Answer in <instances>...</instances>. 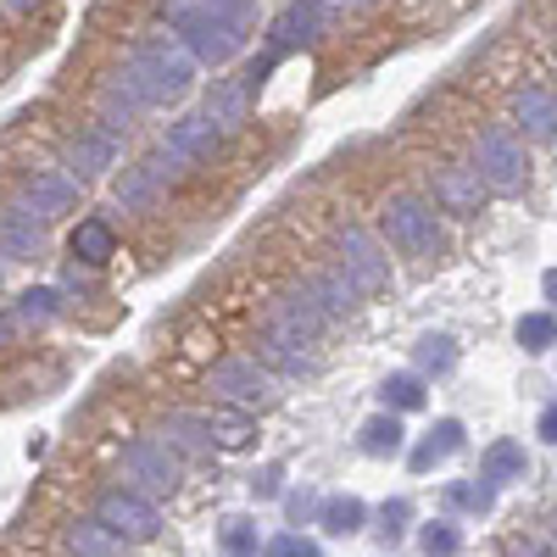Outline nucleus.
I'll return each instance as SVG.
<instances>
[{
  "instance_id": "nucleus-39",
  "label": "nucleus",
  "mask_w": 557,
  "mask_h": 557,
  "mask_svg": "<svg viewBox=\"0 0 557 557\" xmlns=\"http://www.w3.org/2000/svg\"><path fill=\"white\" fill-rule=\"evenodd\" d=\"M285 513H290L296 524L318 519V496H312V491H290V496H285Z\"/></svg>"
},
{
  "instance_id": "nucleus-16",
  "label": "nucleus",
  "mask_w": 557,
  "mask_h": 557,
  "mask_svg": "<svg viewBox=\"0 0 557 557\" xmlns=\"http://www.w3.org/2000/svg\"><path fill=\"white\" fill-rule=\"evenodd\" d=\"M318 341H301V335H285V330H273V323H262V335H257V357L273 368V374H312L318 368Z\"/></svg>"
},
{
  "instance_id": "nucleus-31",
  "label": "nucleus",
  "mask_w": 557,
  "mask_h": 557,
  "mask_svg": "<svg viewBox=\"0 0 557 557\" xmlns=\"http://www.w3.org/2000/svg\"><path fill=\"white\" fill-rule=\"evenodd\" d=\"M12 318H17V323H51V318H62V290H51V285L23 290L17 307H12Z\"/></svg>"
},
{
  "instance_id": "nucleus-25",
  "label": "nucleus",
  "mask_w": 557,
  "mask_h": 557,
  "mask_svg": "<svg viewBox=\"0 0 557 557\" xmlns=\"http://www.w3.org/2000/svg\"><path fill=\"white\" fill-rule=\"evenodd\" d=\"M207 435H212V446H223V451H246V446L257 441V418H251L246 407H223V401H218V412H207Z\"/></svg>"
},
{
  "instance_id": "nucleus-17",
  "label": "nucleus",
  "mask_w": 557,
  "mask_h": 557,
  "mask_svg": "<svg viewBox=\"0 0 557 557\" xmlns=\"http://www.w3.org/2000/svg\"><path fill=\"white\" fill-rule=\"evenodd\" d=\"M268 323L273 330H285V335H301V341H318L323 330H330V312H323L307 290H285V296H273L268 307Z\"/></svg>"
},
{
  "instance_id": "nucleus-20",
  "label": "nucleus",
  "mask_w": 557,
  "mask_h": 557,
  "mask_svg": "<svg viewBox=\"0 0 557 557\" xmlns=\"http://www.w3.org/2000/svg\"><path fill=\"white\" fill-rule=\"evenodd\" d=\"M139 112H146V101L128 89V78L123 73H112L101 89H96V123H107V128H117V134H128L134 123H139Z\"/></svg>"
},
{
  "instance_id": "nucleus-23",
  "label": "nucleus",
  "mask_w": 557,
  "mask_h": 557,
  "mask_svg": "<svg viewBox=\"0 0 557 557\" xmlns=\"http://www.w3.org/2000/svg\"><path fill=\"white\" fill-rule=\"evenodd\" d=\"M62 541H67L78 557H128V541H123L117 530H107L96 513H89V519H73V524L62 530Z\"/></svg>"
},
{
  "instance_id": "nucleus-33",
  "label": "nucleus",
  "mask_w": 557,
  "mask_h": 557,
  "mask_svg": "<svg viewBox=\"0 0 557 557\" xmlns=\"http://www.w3.org/2000/svg\"><path fill=\"white\" fill-rule=\"evenodd\" d=\"M513 335H519L524 351H552V346H557V318H552V312H524Z\"/></svg>"
},
{
  "instance_id": "nucleus-10",
  "label": "nucleus",
  "mask_w": 557,
  "mask_h": 557,
  "mask_svg": "<svg viewBox=\"0 0 557 557\" xmlns=\"http://www.w3.org/2000/svg\"><path fill=\"white\" fill-rule=\"evenodd\" d=\"M323 23H330V0H290V7L268 23V57L285 62L290 51H301V45H312L323 34Z\"/></svg>"
},
{
  "instance_id": "nucleus-15",
  "label": "nucleus",
  "mask_w": 557,
  "mask_h": 557,
  "mask_svg": "<svg viewBox=\"0 0 557 557\" xmlns=\"http://www.w3.org/2000/svg\"><path fill=\"white\" fill-rule=\"evenodd\" d=\"M485 201V178L474 173V162H446L435 168V207L451 218H474Z\"/></svg>"
},
{
  "instance_id": "nucleus-27",
  "label": "nucleus",
  "mask_w": 557,
  "mask_h": 557,
  "mask_svg": "<svg viewBox=\"0 0 557 557\" xmlns=\"http://www.w3.org/2000/svg\"><path fill=\"white\" fill-rule=\"evenodd\" d=\"M357 446L368 451V457H401L407 451V430H401V418L385 407V412H374L368 424L357 430Z\"/></svg>"
},
{
  "instance_id": "nucleus-21",
  "label": "nucleus",
  "mask_w": 557,
  "mask_h": 557,
  "mask_svg": "<svg viewBox=\"0 0 557 557\" xmlns=\"http://www.w3.org/2000/svg\"><path fill=\"white\" fill-rule=\"evenodd\" d=\"M301 290H307L323 312H330V323H341V318L357 307V296H362V290L351 285V278H346V268H341V262H335V268H318Z\"/></svg>"
},
{
  "instance_id": "nucleus-24",
  "label": "nucleus",
  "mask_w": 557,
  "mask_h": 557,
  "mask_svg": "<svg viewBox=\"0 0 557 557\" xmlns=\"http://www.w3.org/2000/svg\"><path fill=\"white\" fill-rule=\"evenodd\" d=\"M67 251L84 262V268H107L112 257H117V235H112V223H101V218H84L73 235H67Z\"/></svg>"
},
{
  "instance_id": "nucleus-41",
  "label": "nucleus",
  "mask_w": 557,
  "mask_h": 557,
  "mask_svg": "<svg viewBox=\"0 0 557 557\" xmlns=\"http://www.w3.org/2000/svg\"><path fill=\"white\" fill-rule=\"evenodd\" d=\"M251 496H262V502H268V496H278V469H262V474L251 480Z\"/></svg>"
},
{
  "instance_id": "nucleus-18",
  "label": "nucleus",
  "mask_w": 557,
  "mask_h": 557,
  "mask_svg": "<svg viewBox=\"0 0 557 557\" xmlns=\"http://www.w3.org/2000/svg\"><path fill=\"white\" fill-rule=\"evenodd\" d=\"M201 112H207V117H212L223 134L246 128V117H251V84H246V78H212L207 101H201Z\"/></svg>"
},
{
  "instance_id": "nucleus-37",
  "label": "nucleus",
  "mask_w": 557,
  "mask_h": 557,
  "mask_svg": "<svg viewBox=\"0 0 557 557\" xmlns=\"http://www.w3.org/2000/svg\"><path fill=\"white\" fill-rule=\"evenodd\" d=\"M446 502H451V507H474V513H485V507L496 502V485H485V480H480V485H469V480H457V485L446 491Z\"/></svg>"
},
{
  "instance_id": "nucleus-22",
  "label": "nucleus",
  "mask_w": 557,
  "mask_h": 557,
  "mask_svg": "<svg viewBox=\"0 0 557 557\" xmlns=\"http://www.w3.org/2000/svg\"><path fill=\"white\" fill-rule=\"evenodd\" d=\"M530 474V451H524V441H491L485 451H480V480L485 485H513V480H524Z\"/></svg>"
},
{
  "instance_id": "nucleus-13",
  "label": "nucleus",
  "mask_w": 557,
  "mask_h": 557,
  "mask_svg": "<svg viewBox=\"0 0 557 557\" xmlns=\"http://www.w3.org/2000/svg\"><path fill=\"white\" fill-rule=\"evenodd\" d=\"M23 207L39 212L45 223L62 218V212H73V207H78V178H73L67 168H34V173L23 178Z\"/></svg>"
},
{
  "instance_id": "nucleus-47",
  "label": "nucleus",
  "mask_w": 557,
  "mask_h": 557,
  "mask_svg": "<svg viewBox=\"0 0 557 557\" xmlns=\"http://www.w3.org/2000/svg\"><path fill=\"white\" fill-rule=\"evenodd\" d=\"M346 7H368V0H346Z\"/></svg>"
},
{
  "instance_id": "nucleus-32",
  "label": "nucleus",
  "mask_w": 557,
  "mask_h": 557,
  "mask_svg": "<svg viewBox=\"0 0 557 557\" xmlns=\"http://www.w3.org/2000/svg\"><path fill=\"white\" fill-rule=\"evenodd\" d=\"M380 401L391 412H418V407H424V374H391L380 385Z\"/></svg>"
},
{
  "instance_id": "nucleus-19",
  "label": "nucleus",
  "mask_w": 557,
  "mask_h": 557,
  "mask_svg": "<svg viewBox=\"0 0 557 557\" xmlns=\"http://www.w3.org/2000/svg\"><path fill=\"white\" fill-rule=\"evenodd\" d=\"M513 123L530 134V139H557V96L546 84H524L513 96Z\"/></svg>"
},
{
  "instance_id": "nucleus-12",
  "label": "nucleus",
  "mask_w": 557,
  "mask_h": 557,
  "mask_svg": "<svg viewBox=\"0 0 557 557\" xmlns=\"http://www.w3.org/2000/svg\"><path fill=\"white\" fill-rule=\"evenodd\" d=\"M162 151H168L184 173H190V168H207V162L223 151V128H218L207 112H190V117H178V123L168 128Z\"/></svg>"
},
{
  "instance_id": "nucleus-29",
  "label": "nucleus",
  "mask_w": 557,
  "mask_h": 557,
  "mask_svg": "<svg viewBox=\"0 0 557 557\" xmlns=\"http://www.w3.org/2000/svg\"><path fill=\"white\" fill-rule=\"evenodd\" d=\"M318 524L330 535H357L368 524V502L362 496H323L318 502Z\"/></svg>"
},
{
  "instance_id": "nucleus-11",
  "label": "nucleus",
  "mask_w": 557,
  "mask_h": 557,
  "mask_svg": "<svg viewBox=\"0 0 557 557\" xmlns=\"http://www.w3.org/2000/svg\"><path fill=\"white\" fill-rule=\"evenodd\" d=\"M117 157H123V134H117V128H107V123H89V128H78V134L67 139L62 168L84 184V178H96V173H112V168H117Z\"/></svg>"
},
{
  "instance_id": "nucleus-30",
  "label": "nucleus",
  "mask_w": 557,
  "mask_h": 557,
  "mask_svg": "<svg viewBox=\"0 0 557 557\" xmlns=\"http://www.w3.org/2000/svg\"><path fill=\"white\" fill-rule=\"evenodd\" d=\"M412 362H418V374H424V380H441V374L457 368V341L451 335H424L412 346Z\"/></svg>"
},
{
  "instance_id": "nucleus-1",
  "label": "nucleus",
  "mask_w": 557,
  "mask_h": 557,
  "mask_svg": "<svg viewBox=\"0 0 557 557\" xmlns=\"http://www.w3.org/2000/svg\"><path fill=\"white\" fill-rule=\"evenodd\" d=\"M128 78V89L146 107H168V101H184L196 89V57L184 51L173 34H139L134 51L123 57L117 67Z\"/></svg>"
},
{
  "instance_id": "nucleus-3",
  "label": "nucleus",
  "mask_w": 557,
  "mask_h": 557,
  "mask_svg": "<svg viewBox=\"0 0 557 557\" xmlns=\"http://www.w3.org/2000/svg\"><path fill=\"white\" fill-rule=\"evenodd\" d=\"M380 240L401 257H435L441 251V218L430 201H418V196H391L380 207Z\"/></svg>"
},
{
  "instance_id": "nucleus-7",
  "label": "nucleus",
  "mask_w": 557,
  "mask_h": 557,
  "mask_svg": "<svg viewBox=\"0 0 557 557\" xmlns=\"http://www.w3.org/2000/svg\"><path fill=\"white\" fill-rule=\"evenodd\" d=\"M96 519H101L107 530H117L128 546H146V541L162 535V507H157V496L134 491V485L107 491V496L96 502Z\"/></svg>"
},
{
  "instance_id": "nucleus-42",
  "label": "nucleus",
  "mask_w": 557,
  "mask_h": 557,
  "mask_svg": "<svg viewBox=\"0 0 557 557\" xmlns=\"http://www.w3.org/2000/svg\"><path fill=\"white\" fill-rule=\"evenodd\" d=\"M535 435H541L546 446H557V401H552V407L541 412V424H535Z\"/></svg>"
},
{
  "instance_id": "nucleus-36",
  "label": "nucleus",
  "mask_w": 557,
  "mask_h": 557,
  "mask_svg": "<svg viewBox=\"0 0 557 557\" xmlns=\"http://www.w3.org/2000/svg\"><path fill=\"white\" fill-rule=\"evenodd\" d=\"M207 12H218V17H228L240 34H251L257 28V0H201Z\"/></svg>"
},
{
  "instance_id": "nucleus-9",
  "label": "nucleus",
  "mask_w": 557,
  "mask_h": 557,
  "mask_svg": "<svg viewBox=\"0 0 557 557\" xmlns=\"http://www.w3.org/2000/svg\"><path fill=\"white\" fill-rule=\"evenodd\" d=\"M173 178H184V168L157 146L146 162L123 168V178H117V190H112V196H117V207H123V212H146V207H157V201H162V190H168Z\"/></svg>"
},
{
  "instance_id": "nucleus-14",
  "label": "nucleus",
  "mask_w": 557,
  "mask_h": 557,
  "mask_svg": "<svg viewBox=\"0 0 557 557\" xmlns=\"http://www.w3.org/2000/svg\"><path fill=\"white\" fill-rule=\"evenodd\" d=\"M0 257L7 262H39L45 257V218L28 212L23 201L0 207Z\"/></svg>"
},
{
  "instance_id": "nucleus-8",
  "label": "nucleus",
  "mask_w": 557,
  "mask_h": 557,
  "mask_svg": "<svg viewBox=\"0 0 557 557\" xmlns=\"http://www.w3.org/2000/svg\"><path fill=\"white\" fill-rule=\"evenodd\" d=\"M335 262L346 268V278L362 290V296H380V290H391V262H385V251H380V240L368 235V228H357V223H346L341 235H335Z\"/></svg>"
},
{
  "instance_id": "nucleus-5",
  "label": "nucleus",
  "mask_w": 557,
  "mask_h": 557,
  "mask_svg": "<svg viewBox=\"0 0 557 557\" xmlns=\"http://www.w3.org/2000/svg\"><path fill=\"white\" fill-rule=\"evenodd\" d=\"M474 173L485 178V190L496 196H513L530 184V157H524V139L513 128H485L480 134V146H474Z\"/></svg>"
},
{
  "instance_id": "nucleus-26",
  "label": "nucleus",
  "mask_w": 557,
  "mask_h": 557,
  "mask_svg": "<svg viewBox=\"0 0 557 557\" xmlns=\"http://www.w3.org/2000/svg\"><path fill=\"white\" fill-rule=\"evenodd\" d=\"M162 441H168L178 457H207V451H212L207 412H168V418H162Z\"/></svg>"
},
{
  "instance_id": "nucleus-35",
  "label": "nucleus",
  "mask_w": 557,
  "mask_h": 557,
  "mask_svg": "<svg viewBox=\"0 0 557 557\" xmlns=\"http://www.w3.org/2000/svg\"><path fill=\"white\" fill-rule=\"evenodd\" d=\"M223 552H228V557H257V552H262L257 524H251V519H223Z\"/></svg>"
},
{
  "instance_id": "nucleus-44",
  "label": "nucleus",
  "mask_w": 557,
  "mask_h": 557,
  "mask_svg": "<svg viewBox=\"0 0 557 557\" xmlns=\"http://www.w3.org/2000/svg\"><path fill=\"white\" fill-rule=\"evenodd\" d=\"M12 335H17V318H7V312H0V346H7Z\"/></svg>"
},
{
  "instance_id": "nucleus-34",
  "label": "nucleus",
  "mask_w": 557,
  "mask_h": 557,
  "mask_svg": "<svg viewBox=\"0 0 557 557\" xmlns=\"http://www.w3.org/2000/svg\"><path fill=\"white\" fill-rule=\"evenodd\" d=\"M418 546H424V557H457V552H462V530H457L451 519H435V524H424Z\"/></svg>"
},
{
  "instance_id": "nucleus-43",
  "label": "nucleus",
  "mask_w": 557,
  "mask_h": 557,
  "mask_svg": "<svg viewBox=\"0 0 557 557\" xmlns=\"http://www.w3.org/2000/svg\"><path fill=\"white\" fill-rule=\"evenodd\" d=\"M541 296H546V301H552V307H557V268H552V273H546V278H541Z\"/></svg>"
},
{
  "instance_id": "nucleus-2",
  "label": "nucleus",
  "mask_w": 557,
  "mask_h": 557,
  "mask_svg": "<svg viewBox=\"0 0 557 557\" xmlns=\"http://www.w3.org/2000/svg\"><path fill=\"white\" fill-rule=\"evenodd\" d=\"M157 17L173 28V39L184 45V51L196 57V67H228L240 51H246V39L228 17L207 12L201 0H157Z\"/></svg>"
},
{
  "instance_id": "nucleus-38",
  "label": "nucleus",
  "mask_w": 557,
  "mask_h": 557,
  "mask_svg": "<svg viewBox=\"0 0 557 557\" xmlns=\"http://www.w3.org/2000/svg\"><path fill=\"white\" fill-rule=\"evenodd\" d=\"M262 557H323V552H318V541H307V535L285 530V535H273V541L262 546Z\"/></svg>"
},
{
  "instance_id": "nucleus-4",
  "label": "nucleus",
  "mask_w": 557,
  "mask_h": 557,
  "mask_svg": "<svg viewBox=\"0 0 557 557\" xmlns=\"http://www.w3.org/2000/svg\"><path fill=\"white\" fill-rule=\"evenodd\" d=\"M207 391H212V401H223V407L257 412V407H268V401L278 396V374H273L262 357H223L212 374H207Z\"/></svg>"
},
{
  "instance_id": "nucleus-40",
  "label": "nucleus",
  "mask_w": 557,
  "mask_h": 557,
  "mask_svg": "<svg viewBox=\"0 0 557 557\" xmlns=\"http://www.w3.org/2000/svg\"><path fill=\"white\" fill-rule=\"evenodd\" d=\"M380 519H385V535L396 541V535L407 530V519H412V507H407V502H385V513H380Z\"/></svg>"
},
{
  "instance_id": "nucleus-6",
  "label": "nucleus",
  "mask_w": 557,
  "mask_h": 557,
  "mask_svg": "<svg viewBox=\"0 0 557 557\" xmlns=\"http://www.w3.org/2000/svg\"><path fill=\"white\" fill-rule=\"evenodd\" d=\"M123 474H128L134 491H146V496H173L178 480H184V457L168 441H157V435H139V441L123 446Z\"/></svg>"
},
{
  "instance_id": "nucleus-45",
  "label": "nucleus",
  "mask_w": 557,
  "mask_h": 557,
  "mask_svg": "<svg viewBox=\"0 0 557 557\" xmlns=\"http://www.w3.org/2000/svg\"><path fill=\"white\" fill-rule=\"evenodd\" d=\"M7 7H12V12H28V7H39V0H7Z\"/></svg>"
},
{
  "instance_id": "nucleus-28",
  "label": "nucleus",
  "mask_w": 557,
  "mask_h": 557,
  "mask_svg": "<svg viewBox=\"0 0 557 557\" xmlns=\"http://www.w3.org/2000/svg\"><path fill=\"white\" fill-rule=\"evenodd\" d=\"M451 451H462V424H457V418H441V424L412 446V457H407V462H412V474H430L435 462H446Z\"/></svg>"
},
{
  "instance_id": "nucleus-46",
  "label": "nucleus",
  "mask_w": 557,
  "mask_h": 557,
  "mask_svg": "<svg viewBox=\"0 0 557 557\" xmlns=\"http://www.w3.org/2000/svg\"><path fill=\"white\" fill-rule=\"evenodd\" d=\"M552 541H557V507H552Z\"/></svg>"
},
{
  "instance_id": "nucleus-48",
  "label": "nucleus",
  "mask_w": 557,
  "mask_h": 557,
  "mask_svg": "<svg viewBox=\"0 0 557 557\" xmlns=\"http://www.w3.org/2000/svg\"><path fill=\"white\" fill-rule=\"evenodd\" d=\"M0 262H7V257H0Z\"/></svg>"
}]
</instances>
